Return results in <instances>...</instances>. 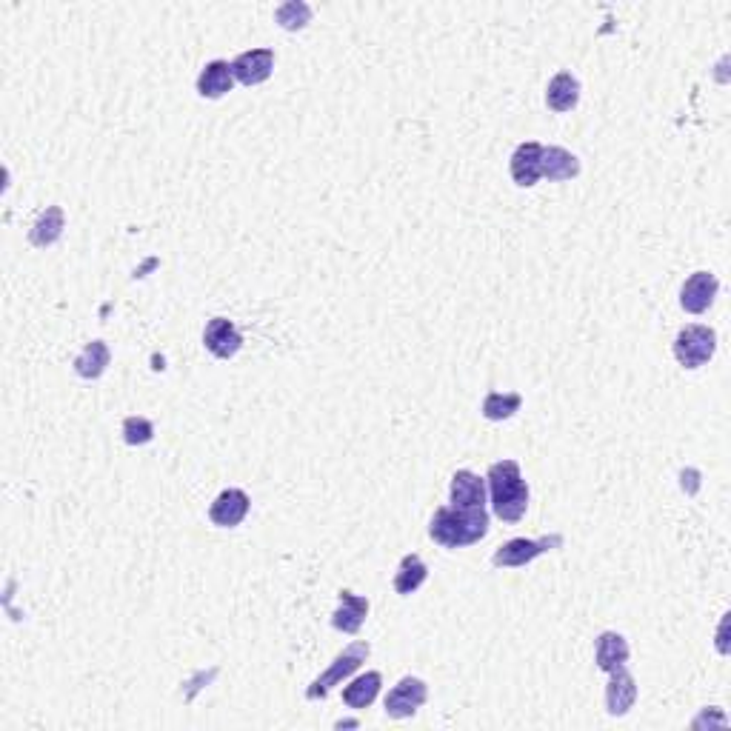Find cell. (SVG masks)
Wrapping results in <instances>:
<instances>
[{"mask_svg":"<svg viewBox=\"0 0 731 731\" xmlns=\"http://www.w3.org/2000/svg\"><path fill=\"white\" fill-rule=\"evenodd\" d=\"M577 103H580V80L572 72H557L546 86V106L557 115H566Z\"/></svg>","mask_w":731,"mask_h":731,"instance_id":"cell-18","label":"cell"},{"mask_svg":"<svg viewBox=\"0 0 731 731\" xmlns=\"http://www.w3.org/2000/svg\"><path fill=\"white\" fill-rule=\"evenodd\" d=\"M717 352V332L712 326H683L674 337V357L683 369H703Z\"/></svg>","mask_w":731,"mask_h":731,"instance_id":"cell-4","label":"cell"},{"mask_svg":"<svg viewBox=\"0 0 731 731\" xmlns=\"http://www.w3.org/2000/svg\"><path fill=\"white\" fill-rule=\"evenodd\" d=\"M203 346L220 360H229L243 349V335L229 317H212L203 329Z\"/></svg>","mask_w":731,"mask_h":731,"instance_id":"cell-8","label":"cell"},{"mask_svg":"<svg viewBox=\"0 0 731 731\" xmlns=\"http://www.w3.org/2000/svg\"><path fill=\"white\" fill-rule=\"evenodd\" d=\"M235 86V75H232V63L229 60H209L198 75V95L200 98L218 100L226 92H232Z\"/></svg>","mask_w":731,"mask_h":731,"instance_id":"cell-15","label":"cell"},{"mask_svg":"<svg viewBox=\"0 0 731 731\" xmlns=\"http://www.w3.org/2000/svg\"><path fill=\"white\" fill-rule=\"evenodd\" d=\"M337 603H340V606H337L335 614H332V626L343 634L360 632V626H363V620H366V614H369V600L360 597V594L349 592V589H340Z\"/></svg>","mask_w":731,"mask_h":731,"instance_id":"cell-14","label":"cell"},{"mask_svg":"<svg viewBox=\"0 0 731 731\" xmlns=\"http://www.w3.org/2000/svg\"><path fill=\"white\" fill-rule=\"evenodd\" d=\"M629 640L617 632H603L594 640V663L600 672H612L617 666H626L629 663Z\"/></svg>","mask_w":731,"mask_h":731,"instance_id":"cell-16","label":"cell"},{"mask_svg":"<svg viewBox=\"0 0 731 731\" xmlns=\"http://www.w3.org/2000/svg\"><path fill=\"white\" fill-rule=\"evenodd\" d=\"M369 654H372V646L363 643V640H357V643H352L349 649H343V652L332 660V666L320 674L317 680H312V686L306 689V697H309V700H323V697H329V692H332L335 686H340L346 677H352V674L369 660Z\"/></svg>","mask_w":731,"mask_h":731,"instance_id":"cell-3","label":"cell"},{"mask_svg":"<svg viewBox=\"0 0 731 731\" xmlns=\"http://www.w3.org/2000/svg\"><path fill=\"white\" fill-rule=\"evenodd\" d=\"M540 163H543V143H537V140L520 143L512 152V160H509V172H512L514 183L520 189H532L534 183L543 178Z\"/></svg>","mask_w":731,"mask_h":731,"instance_id":"cell-11","label":"cell"},{"mask_svg":"<svg viewBox=\"0 0 731 731\" xmlns=\"http://www.w3.org/2000/svg\"><path fill=\"white\" fill-rule=\"evenodd\" d=\"M426 577H429V569H426L423 557L420 554H406L400 560V566H397L395 583L392 586H395V592L400 597H409V594H415L426 583Z\"/></svg>","mask_w":731,"mask_h":731,"instance_id":"cell-22","label":"cell"},{"mask_svg":"<svg viewBox=\"0 0 731 731\" xmlns=\"http://www.w3.org/2000/svg\"><path fill=\"white\" fill-rule=\"evenodd\" d=\"M63 229H66V215H63V209H60V206H46V209L38 215V220L32 223L29 240H32V246H38V249H49V246L58 243L60 235H63Z\"/></svg>","mask_w":731,"mask_h":731,"instance_id":"cell-19","label":"cell"},{"mask_svg":"<svg viewBox=\"0 0 731 731\" xmlns=\"http://www.w3.org/2000/svg\"><path fill=\"white\" fill-rule=\"evenodd\" d=\"M489 534L486 509H463V506H440L429 523V537L443 549H466L480 543Z\"/></svg>","mask_w":731,"mask_h":731,"instance_id":"cell-2","label":"cell"},{"mask_svg":"<svg viewBox=\"0 0 731 731\" xmlns=\"http://www.w3.org/2000/svg\"><path fill=\"white\" fill-rule=\"evenodd\" d=\"M720 292V280L712 272H694L683 289H680V306L689 315H703L706 309H712L714 297Z\"/></svg>","mask_w":731,"mask_h":731,"instance_id":"cell-10","label":"cell"},{"mask_svg":"<svg viewBox=\"0 0 731 731\" xmlns=\"http://www.w3.org/2000/svg\"><path fill=\"white\" fill-rule=\"evenodd\" d=\"M275 72V49H249L232 60V75L243 86H260Z\"/></svg>","mask_w":731,"mask_h":731,"instance_id":"cell-7","label":"cell"},{"mask_svg":"<svg viewBox=\"0 0 731 731\" xmlns=\"http://www.w3.org/2000/svg\"><path fill=\"white\" fill-rule=\"evenodd\" d=\"M380 686H383V674L380 672L360 674L355 680H349V686L343 689V703L349 709H355V712L369 709L377 700V694H380Z\"/></svg>","mask_w":731,"mask_h":731,"instance_id":"cell-20","label":"cell"},{"mask_svg":"<svg viewBox=\"0 0 731 731\" xmlns=\"http://www.w3.org/2000/svg\"><path fill=\"white\" fill-rule=\"evenodd\" d=\"M637 703V680L626 666H617L609 672V686H606V712L612 717L629 714Z\"/></svg>","mask_w":731,"mask_h":731,"instance_id":"cell-13","label":"cell"},{"mask_svg":"<svg viewBox=\"0 0 731 731\" xmlns=\"http://www.w3.org/2000/svg\"><path fill=\"white\" fill-rule=\"evenodd\" d=\"M726 626H729V614H723V623L717 629V649H720V654L729 652V646H726Z\"/></svg>","mask_w":731,"mask_h":731,"instance_id":"cell-26","label":"cell"},{"mask_svg":"<svg viewBox=\"0 0 731 731\" xmlns=\"http://www.w3.org/2000/svg\"><path fill=\"white\" fill-rule=\"evenodd\" d=\"M557 546H563V537L552 534V537H540V540H529V537H514L509 543H503L497 552L492 554V563L497 569H520L537 560L540 554L552 552Z\"/></svg>","mask_w":731,"mask_h":731,"instance_id":"cell-5","label":"cell"},{"mask_svg":"<svg viewBox=\"0 0 731 731\" xmlns=\"http://www.w3.org/2000/svg\"><path fill=\"white\" fill-rule=\"evenodd\" d=\"M449 503L452 506H463V509H486V503H489L486 477L475 475L469 469L455 472L452 475V486H449Z\"/></svg>","mask_w":731,"mask_h":731,"instance_id":"cell-12","label":"cell"},{"mask_svg":"<svg viewBox=\"0 0 731 731\" xmlns=\"http://www.w3.org/2000/svg\"><path fill=\"white\" fill-rule=\"evenodd\" d=\"M275 20L286 32H300L312 23V6L306 0H286L275 9Z\"/></svg>","mask_w":731,"mask_h":731,"instance_id":"cell-24","label":"cell"},{"mask_svg":"<svg viewBox=\"0 0 731 731\" xmlns=\"http://www.w3.org/2000/svg\"><path fill=\"white\" fill-rule=\"evenodd\" d=\"M109 363H112L109 346H106L103 340H92V343H86L83 352L75 357V372H78V377H83V380H98V377L109 369Z\"/></svg>","mask_w":731,"mask_h":731,"instance_id":"cell-21","label":"cell"},{"mask_svg":"<svg viewBox=\"0 0 731 731\" xmlns=\"http://www.w3.org/2000/svg\"><path fill=\"white\" fill-rule=\"evenodd\" d=\"M580 158L572 155L569 149L563 146H543V163H540V175L552 183H560V180H572L580 175Z\"/></svg>","mask_w":731,"mask_h":731,"instance_id":"cell-17","label":"cell"},{"mask_svg":"<svg viewBox=\"0 0 731 731\" xmlns=\"http://www.w3.org/2000/svg\"><path fill=\"white\" fill-rule=\"evenodd\" d=\"M123 440L129 443V446H146V443H152L155 440V423L149 420V417H140V415H132L123 420Z\"/></svg>","mask_w":731,"mask_h":731,"instance_id":"cell-25","label":"cell"},{"mask_svg":"<svg viewBox=\"0 0 731 731\" xmlns=\"http://www.w3.org/2000/svg\"><path fill=\"white\" fill-rule=\"evenodd\" d=\"M249 509H252V500L243 489H223L209 506V520L218 529H235L246 520Z\"/></svg>","mask_w":731,"mask_h":731,"instance_id":"cell-9","label":"cell"},{"mask_svg":"<svg viewBox=\"0 0 731 731\" xmlns=\"http://www.w3.org/2000/svg\"><path fill=\"white\" fill-rule=\"evenodd\" d=\"M429 700V686L420 680V677H403L397 680V686L386 697V714L392 720H406V717H415L420 712V706Z\"/></svg>","mask_w":731,"mask_h":731,"instance_id":"cell-6","label":"cell"},{"mask_svg":"<svg viewBox=\"0 0 731 731\" xmlns=\"http://www.w3.org/2000/svg\"><path fill=\"white\" fill-rule=\"evenodd\" d=\"M486 486H489V503L492 512L503 523H517L529 509V483L520 472L517 460H497L486 472Z\"/></svg>","mask_w":731,"mask_h":731,"instance_id":"cell-1","label":"cell"},{"mask_svg":"<svg viewBox=\"0 0 731 731\" xmlns=\"http://www.w3.org/2000/svg\"><path fill=\"white\" fill-rule=\"evenodd\" d=\"M520 406H523V397L517 395V392H489V395L483 397V406H480V412L486 420H509L520 412Z\"/></svg>","mask_w":731,"mask_h":731,"instance_id":"cell-23","label":"cell"}]
</instances>
